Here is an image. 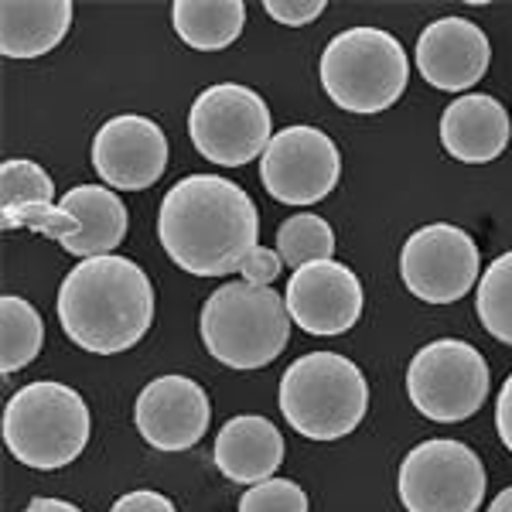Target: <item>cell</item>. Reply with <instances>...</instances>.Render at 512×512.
<instances>
[{
    "label": "cell",
    "instance_id": "f1b7e54d",
    "mask_svg": "<svg viewBox=\"0 0 512 512\" xmlns=\"http://www.w3.org/2000/svg\"><path fill=\"white\" fill-rule=\"evenodd\" d=\"M110 512H178V509L168 495H161L154 489H137V492L120 495Z\"/></svg>",
    "mask_w": 512,
    "mask_h": 512
},
{
    "label": "cell",
    "instance_id": "4dcf8cb0",
    "mask_svg": "<svg viewBox=\"0 0 512 512\" xmlns=\"http://www.w3.org/2000/svg\"><path fill=\"white\" fill-rule=\"evenodd\" d=\"M24 512H82V509L65 499H31Z\"/></svg>",
    "mask_w": 512,
    "mask_h": 512
},
{
    "label": "cell",
    "instance_id": "603a6c76",
    "mask_svg": "<svg viewBox=\"0 0 512 512\" xmlns=\"http://www.w3.org/2000/svg\"><path fill=\"white\" fill-rule=\"evenodd\" d=\"M475 315L492 338L512 345V250L492 260L478 280Z\"/></svg>",
    "mask_w": 512,
    "mask_h": 512
},
{
    "label": "cell",
    "instance_id": "e0dca14e",
    "mask_svg": "<svg viewBox=\"0 0 512 512\" xmlns=\"http://www.w3.org/2000/svg\"><path fill=\"white\" fill-rule=\"evenodd\" d=\"M216 468L229 482L263 485L284 461V437L267 417H233L216 437Z\"/></svg>",
    "mask_w": 512,
    "mask_h": 512
},
{
    "label": "cell",
    "instance_id": "7c38bea8",
    "mask_svg": "<svg viewBox=\"0 0 512 512\" xmlns=\"http://www.w3.org/2000/svg\"><path fill=\"white\" fill-rule=\"evenodd\" d=\"M93 168L110 188L144 192L168 168V137L154 120L123 113L93 137Z\"/></svg>",
    "mask_w": 512,
    "mask_h": 512
},
{
    "label": "cell",
    "instance_id": "2e32d148",
    "mask_svg": "<svg viewBox=\"0 0 512 512\" xmlns=\"http://www.w3.org/2000/svg\"><path fill=\"white\" fill-rule=\"evenodd\" d=\"M512 120L495 96L468 93L441 113V144L454 161L489 164L509 147Z\"/></svg>",
    "mask_w": 512,
    "mask_h": 512
},
{
    "label": "cell",
    "instance_id": "277c9868",
    "mask_svg": "<svg viewBox=\"0 0 512 512\" xmlns=\"http://www.w3.org/2000/svg\"><path fill=\"white\" fill-rule=\"evenodd\" d=\"M369 383L352 359L338 352H308L280 379V414L301 437L338 441L362 424Z\"/></svg>",
    "mask_w": 512,
    "mask_h": 512
},
{
    "label": "cell",
    "instance_id": "ba28073f",
    "mask_svg": "<svg viewBox=\"0 0 512 512\" xmlns=\"http://www.w3.org/2000/svg\"><path fill=\"white\" fill-rule=\"evenodd\" d=\"M489 362L461 338L427 342L407 369L410 403L434 424H461L482 410L489 396Z\"/></svg>",
    "mask_w": 512,
    "mask_h": 512
},
{
    "label": "cell",
    "instance_id": "4316f807",
    "mask_svg": "<svg viewBox=\"0 0 512 512\" xmlns=\"http://www.w3.org/2000/svg\"><path fill=\"white\" fill-rule=\"evenodd\" d=\"M325 0H267L263 11L270 14L277 24H287V28H301V24H311L325 14Z\"/></svg>",
    "mask_w": 512,
    "mask_h": 512
},
{
    "label": "cell",
    "instance_id": "8fae6325",
    "mask_svg": "<svg viewBox=\"0 0 512 512\" xmlns=\"http://www.w3.org/2000/svg\"><path fill=\"white\" fill-rule=\"evenodd\" d=\"M260 178L277 202L315 205L335 192L342 178V154L325 130L297 123L274 134L260 158Z\"/></svg>",
    "mask_w": 512,
    "mask_h": 512
},
{
    "label": "cell",
    "instance_id": "5bb4252c",
    "mask_svg": "<svg viewBox=\"0 0 512 512\" xmlns=\"http://www.w3.org/2000/svg\"><path fill=\"white\" fill-rule=\"evenodd\" d=\"M284 301L291 321L308 335H342L362 315V284L338 260L308 263L287 280Z\"/></svg>",
    "mask_w": 512,
    "mask_h": 512
},
{
    "label": "cell",
    "instance_id": "1f68e13d",
    "mask_svg": "<svg viewBox=\"0 0 512 512\" xmlns=\"http://www.w3.org/2000/svg\"><path fill=\"white\" fill-rule=\"evenodd\" d=\"M489 512H512V485H509V489H502L499 495H495Z\"/></svg>",
    "mask_w": 512,
    "mask_h": 512
},
{
    "label": "cell",
    "instance_id": "484cf974",
    "mask_svg": "<svg viewBox=\"0 0 512 512\" xmlns=\"http://www.w3.org/2000/svg\"><path fill=\"white\" fill-rule=\"evenodd\" d=\"M239 512H308V495L291 478H270L239 499Z\"/></svg>",
    "mask_w": 512,
    "mask_h": 512
},
{
    "label": "cell",
    "instance_id": "ffe728a7",
    "mask_svg": "<svg viewBox=\"0 0 512 512\" xmlns=\"http://www.w3.org/2000/svg\"><path fill=\"white\" fill-rule=\"evenodd\" d=\"M171 24L188 48L219 52L243 35L246 7L243 0H175Z\"/></svg>",
    "mask_w": 512,
    "mask_h": 512
},
{
    "label": "cell",
    "instance_id": "d6986e66",
    "mask_svg": "<svg viewBox=\"0 0 512 512\" xmlns=\"http://www.w3.org/2000/svg\"><path fill=\"white\" fill-rule=\"evenodd\" d=\"M72 28L69 0H4L0 52L7 59H38L59 48Z\"/></svg>",
    "mask_w": 512,
    "mask_h": 512
},
{
    "label": "cell",
    "instance_id": "6da1fadb",
    "mask_svg": "<svg viewBox=\"0 0 512 512\" xmlns=\"http://www.w3.org/2000/svg\"><path fill=\"white\" fill-rule=\"evenodd\" d=\"M158 236L185 274L226 277L243 270L256 250L260 212L236 181L188 175L161 198Z\"/></svg>",
    "mask_w": 512,
    "mask_h": 512
},
{
    "label": "cell",
    "instance_id": "30bf717a",
    "mask_svg": "<svg viewBox=\"0 0 512 512\" xmlns=\"http://www.w3.org/2000/svg\"><path fill=\"white\" fill-rule=\"evenodd\" d=\"M482 253L465 229L434 222L420 226L403 243L400 277L407 291L427 304H454L461 301L478 280Z\"/></svg>",
    "mask_w": 512,
    "mask_h": 512
},
{
    "label": "cell",
    "instance_id": "8992f818",
    "mask_svg": "<svg viewBox=\"0 0 512 512\" xmlns=\"http://www.w3.org/2000/svg\"><path fill=\"white\" fill-rule=\"evenodd\" d=\"M410 62L390 31L349 28L328 41L321 55V86L349 113H383L403 96Z\"/></svg>",
    "mask_w": 512,
    "mask_h": 512
},
{
    "label": "cell",
    "instance_id": "cb8c5ba5",
    "mask_svg": "<svg viewBox=\"0 0 512 512\" xmlns=\"http://www.w3.org/2000/svg\"><path fill=\"white\" fill-rule=\"evenodd\" d=\"M55 181L35 161H4L0 164V209H21V205H52Z\"/></svg>",
    "mask_w": 512,
    "mask_h": 512
},
{
    "label": "cell",
    "instance_id": "f546056e",
    "mask_svg": "<svg viewBox=\"0 0 512 512\" xmlns=\"http://www.w3.org/2000/svg\"><path fill=\"white\" fill-rule=\"evenodd\" d=\"M495 427H499V437L506 444V451L512 454V376L502 383L499 400H495Z\"/></svg>",
    "mask_w": 512,
    "mask_h": 512
},
{
    "label": "cell",
    "instance_id": "5b68a950",
    "mask_svg": "<svg viewBox=\"0 0 512 512\" xmlns=\"http://www.w3.org/2000/svg\"><path fill=\"white\" fill-rule=\"evenodd\" d=\"M4 444L21 465L38 472L65 468L86 451L89 407L65 383L41 379L21 386L4 407Z\"/></svg>",
    "mask_w": 512,
    "mask_h": 512
},
{
    "label": "cell",
    "instance_id": "d4e9b609",
    "mask_svg": "<svg viewBox=\"0 0 512 512\" xmlns=\"http://www.w3.org/2000/svg\"><path fill=\"white\" fill-rule=\"evenodd\" d=\"M0 222L4 229H31L48 239L65 243L69 236H76V219L62 209V205H21V209H0Z\"/></svg>",
    "mask_w": 512,
    "mask_h": 512
},
{
    "label": "cell",
    "instance_id": "ac0fdd59",
    "mask_svg": "<svg viewBox=\"0 0 512 512\" xmlns=\"http://www.w3.org/2000/svg\"><path fill=\"white\" fill-rule=\"evenodd\" d=\"M62 209L76 219V236L62 243L65 253L93 260V256H113V250L123 243L130 226L127 205L120 202L117 192L106 185H76L62 195Z\"/></svg>",
    "mask_w": 512,
    "mask_h": 512
},
{
    "label": "cell",
    "instance_id": "44dd1931",
    "mask_svg": "<svg viewBox=\"0 0 512 512\" xmlns=\"http://www.w3.org/2000/svg\"><path fill=\"white\" fill-rule=\"evenodd\" d=\"M45 345V321L24 297H0V373H21Z\"/></svg>",
    "mask_w": 512,
    "mask_h": 512
},
{
    "label": "cell",
    "instance_id": "83f0119b",
    "mask_svg": "<svg viewBox=\"0 0 512 512\" xmlns=\"http://www.w3.org/2000/svg\"><path fill=\"white\" fill-rule=\"evenodd\" d=\"M280 270H284V260H280L277 250H267V246H256L250 253V260L243 263V280L253 287H270L274 280L280 277Z\"/></svg>",
    "mask_w": 512,
    "mask_h": 512
},
{
    "label": "cell",
    "instance_id": "9a60e30c",
    "mask_svg": "<svg viewBox=\"0 0 512 512\" xmlns=\"http://www.w3.org/2000/svg\"><path fill=\"white\" fill-rule=\"evenodd\" d=\"M492 45L468 18H441L417 38V69L427 86L441 93H465L489 72Z\"/></svg>",
    "mask_w": 512,
    "mask_h": 512
},
{
    "label": "cell",
    "instance_id": "7402d4cb",
    "mask_svg": "<svg viewBox=\"0 0 512 512\" xmlns=\"http://www.w3.org/2000/svg\"><path fill=\"white\" fill-rule=\"evenodd\" d=\"M277 253L294 270L308 267V263H325L335 253V233L315 212H297L287 222H280Z\"/></svg>",
    "mask_w": 512,
    "mask_h": 512
},
{
    "label": "cell",
    "instance_id": "3957f363",
    "mask_svg": "<svg viewBox=\"0 0 512 512\" xmlns=\"http://www.w3.org/2000/svg\"><path fill=\"white\" fill-rule=\"evenodd\" d=\"M205 352L229 369H263L291 342L287 301L274 287L229 280L212 291L198 318Z\"/></svg>",
    "mask_w": 512,
    "mask_h": 512
},
{
    "label": "cell",
    "instance_id": "7a4b0ae2",
    "mask_svg": "<svg viewBox=\"0 0 512 512\" xmlns=\"http://www.w3.org/2000/svg\"><path fill=\"white\" fill-rule=\"evenodd\" d=\"M55 311L69 342L96 355H117L151 332L154 287L127 256H93L79 260L62 280Z\"/></svg>",
    "mask_w": 512,
    "mask_h": 512
},
{
    "label": "cell",
    "instance_id": "9c48e42d",
    "mask_svg": "<svg viewBox=\"0 0 512 512\" xmlns=\"http://www.w3.org/2000/svg\"><path fill=\"white\" fill-rule=\"evenodd\" d=\"M485 465L461 441L417 444L403 458L396 492L407 512H478L485 499Z\"/></svg>",
    "mask_w": 512,
    "mask_h": 512
},
{
    "label": "cell",
    "instance_id": "52a82bcc",
    "mask_svg": "<svg viewBox=\"0 0 512 512\" xmlns=\"http://www.w3.org/2000/svg\"><path fill=\"white\" fill-rule=\"evenodd\" d=\"M188 134L202 158L219 168H243L267 154L274 127L260 93L239 82H219L195 96L188 110Z\"/></svg>",
    "mask_w": 512,
    "mask_h": 512
},
{
    "label": "cell",
    "instance_id": "4fadbf2b",
    "mask_svg": "<svg viewBox=\"0 0 512 512\" xmlns=\"http://www.w3.org/2000/svg\"><path fill=\"white\" fill-rule=\"evenodd\" d=\"M134 424L154 451H188L212 424V403L188 376H161L137 396Z\"/></svg>",
    "mask_w": 512,
    "mask_h": 512
}]
</instances>
